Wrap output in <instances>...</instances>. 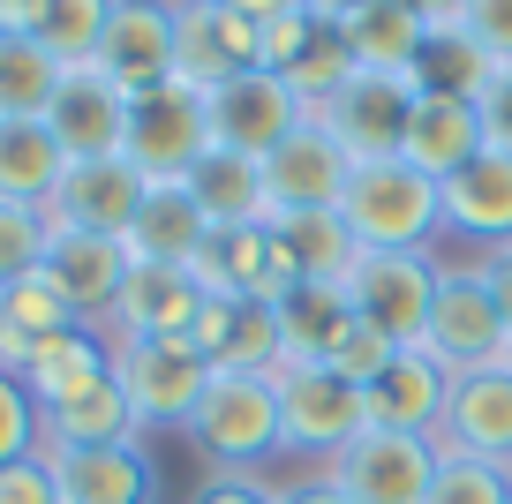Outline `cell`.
Listing matches in <instances>:
<instances>
[{
	"label": "cell",
	"mask_w": 512,
	"mask_h": 504,
	"mask_svg": "<svg viewBox=\"0 0 512 504\" xmlns=\"http://www.w3.org/2000/svg\"><path fill=\"white\" fill-rule=\"evenodd\" d=\"M46 234H53L46 211L0 204V294H8V286H23L38 264H46Z\"/></svg>",
	"instance_id": "38"
},
{
	"label": "cell",
	"mask_w": 512,
	"mask_h": 504,
	"mask_svg": "<svg viewBox=\"0 0 512 504\" xmlns=\"http://www.w3.org/2000/svg\"><path fill=\"white\" fill-rule=\"evenodd\" d=\"M204 113H211V143H219V151L256 158V166H264V158H272L279 143L309 121V106L294 98V83L272 76V68H249V76L204 91Z\"/></svg>",
	"instance_id": "9"
},
{
	"label": "cell",
	"mask_w": 512,
	"mask_h": 504,
	"mask_svg": "<svg viewBox=\"0 0 512 504\" xmlns=\"http://www.w3.org/2000/svg\"><path fill=\"white\" fill-rule=\"evenodd\" d=\"M128 271H136V256H128V241H106V234H76V226H53L46 234V264H38V279L53 286V294L76 309V324L106 331L113 301H121Z\"/></svg>",
	"instance_id": "11"
},
{
	"label": "cell",
	"mask_w": 512,
	"mask_h": 504,
	"mask_svg": "<svg viewBox=\"0 0 512 504\" xmlns=\"http://www.w3.org/2000/svg\"><path fill=\"white\" fill-rule=\"evenodd\" d=\"M68 68L31 31H0V121H46Z\"/></svg>",
	"instance_id": "30"
},
{
	"label": "cell",
	"mask_w": 512,
	"mask_h": 504,
	"mask_svg": "<svg viewBox=\"0 0 512 504\" xmlns=\"http://www.w3.org/2000/svg\"><path fill=\"white\" fill-rule=\"evenodd\" d=\"M445 399H452V377L422 347H400L362 384L369 429H400V437H430V444H437V429H445Z\"/></svg>",
	"instance_id": "16"
},
{
	"label": "cell",
	"mask_w": 512,
	"mask_h": 504,
	"mask_svg": "<svg viewBox=\"0 0 512 504\" xmlns=\"http://www.w3.org/2000/svg\"><path fill=\"white\" fill-rule=\"evenodd\" d=\"M339 226L354 234L362 256H437L445 241V189L415 174L407 158H369L347 174Z\"/></svg>",
	"instance_id": "1"
},
{
	"label": "cell",
	"mask_w": 512,
	"mask_h": 504,
	"mask_svg": "<svg viewBox=\"0 0 512 504\" xmlns=\"http://www.w3.org/2000/svg\"><path fill=\"white\" fill-rule=\"evenodd\" d=\"M437 271H445V256H354L339 294H347L354 324L384 331L392 347H422V324H430V301H437Z\"/></svg>",
	"instance_id": "6"
},
{
	"label": "cell",
	"mask_w": 512,
	"mask_h": 504,
	"mask_svg": "<svg viewBox=\"0 0 512 504\" xmlns=\"http://www.w3.org/2000/svg\"><path fill=\"white\" fill-rule=\"evenodd\" d=\"M347 174L354 158L332 143V128L309 113L302 128H294L287 143H279L272 158H264V196H272L279 219H302V211H339V196H347Z\"/></svg>",
	"instance_id": "12"
},
{
	"label": "cell",
	"mask_w": 512,
	"mask_h": 504,
	"mask_svg": "<svg viewBox=\"0 0 512 504\" xmlns=\"http://www.w3.org/2000/svg\"><path fill=\"white\" fill-rule=\"evenodd\" d=\"M475 113H482V151H505L512 158V68H490Z\"/></svg>",
	"instance_id": "44"
},
{
	"label": "cell",
	"mask_w": 512,
	"mask_h": 504,
	"mask_svg": "<svg viewBox=\"0 0 512 504\" xmlns=\"http://www.w3.org/2000/svg\"><path fill=\"white\" fill-rule=\"evenodd\" d=\"M437 452L460 459H490V467H512V369H467L452 377L445 399V429H437Z\"/></svg>",
	"instance_id": "18"
},
{
	"label": "cell",
	"mask_w": 512,
	"mask_h": 504,
	"mask_svg": "<svg viewBox=\"0 0 512 504\" xmlns=\"http://www.w3.org/2000/svg\"><path fill=\"white\" fill-rule=\"evenodd\" d=\"M106 377H113V339L91 331V324L61 331L53 347H38L31 362H23V392H31L38 407H53V399H68V392H91V384H106Z\"/></svg>",
	"instance_id": "28"
},
{
	"label": "cell",
	"mask_w": 512,
	"mask_h": 504,
	"mask_svg": "<svg viewBox=\"0 0 512 504\" xmlns=\"http://www.w3.org/2000/svg\"><path fill=\"white\" fill-rule=\"evenodd\" d=\"M68 181V151L53 143L46 121H0V204L46 211Z\"/></svg>",
	"instance_id": "26"
},
{
	"label": "cell",
	"mask_w": 512,
	"mask_h": 504,
	"mask_svg": "<svg viewBox=\"0 0 512 504\" xmlns=\"http://www.w3.org/2000/svg\"><path fill=\"white\" fill-rule=\"evenodd\" d=\"M467 271L482 279V294L497 301V316H505V331H512V249H482V256H467Z\"/></svg>",
	"instance_id": "46"
},
{
	"label": "cell",
	"mask_w": 512,
	"mask_h": 504,
	"mask_svg": "<svg viewBox=\"0 0 512 504\" xmlns=\"http://www.w3.org/2000/svg\"><path fill=\"white\" fill-rule=\"evenodd\" d=\"M204 249H211V219L196 211L189 181H151V189H144V211H136V226H128V256H136V264H174V271H189Z\"/></svg>",
	"instance_id": "24"
},
{
	"label": "cell",
	"mask_w": 512,
	"mask_h": 504,
	"mask_svg": "<svg viewBox=\"0 0 512 504\" xmlns=\"http://www.w3.org/2000/svg\"><path fill=\"white\" fill-rule=\"evenodd\" d=\"M400 8H407L430 38H437V31H460V16H467V0H400Z\"/></svg>",
	"instance_id": "48"
},
{
	"label": "cell",
	"mask_w": 512,
	"mask_h": 504,
	"mask_svg": "<svg viewBox=\"0 0 512 504\" xmlns=\"http://www.w3.org/2000/svg\"><path fill=\"white\" fill-rule=\"evenodd\" d=\"M211 369H249V377H279L287 369V331H279V309H234L226 324V347Z\"/></svg>",
	"instance_id": "35"
},
{
	"label": "cell",
	"mask_w": 512,
	"mask_h": 504,
	"mask_svg": "<svg viewBox=\"0 0 512 504\" xmlns=\"http://www.w3.org/2000/svg\"><path fill=\"white\" fill-rule=\"evenodd\" d=\"M482 83H490V61L467 46V31H437V38H430V53H422V68H415V91L482 98Z\"/></svg>",
	"instance_id": "36"
},
{
	"label": "cell",
	"mask_w": 512,
	"mask_h": 504,
	"mask_svg": "<svg viewBox=\"0 0 512 504\" xmlns=\"http://www.w3.org/2000/svg\"><path fill=\"white\" fill-rule=\"evenodd\" d=\"M422 354H430L445 377H467V369H497L512 354V331L497 316V301L482 294V279L467 264L437 271V301H430V324H422Z\"/></svg>",
	"instance_id": "5"
},
{
	"label": "cell",
	"mask_w": 512,
	"mask_h": 504,
	"mask_svg": "<svg viewBox=\"0 0 512 504\" xmlns=\"http://www.w3.org/2000/svg\"><path fill=\"white\" fill-rule=\"evenodd\" d=\"M189 504H279V489L256 482V474H204Z\"/></svg>",
	"instance_id": "45"
},
{
	"label": "cell",
	"mask_w": 512,
	"mask_h": 504,
	"mask_svg": "<svg viewBox=\"0 0 512 504\" xmlns=\"http://www.w3.org/2000/svg\"><path fill=\"white\" fill-rule=\"evenodd\" d=\"M279 241H287L302 286H339V279H347V264L362 256V249H354V234L339 226V211H302V219H279Z\"/></svg>",
	"instance_id": "33"
},
{
	"label": "cell",
	"mask_w": 512,
	"mask_h": 504,
	"mask_svg": "<svg viewBox=\"0 0 512 504\" xmlns=\"http://www.w3.org/2000/svg\"><path fill=\"white\" fill-rule=\"evenodd\" d=\"M279 504H354V497H347V489H339L332 474L317 467V474H302V482H287V489H279Z\"/></svg>",
	"instance_id": "47"
},
{
	"label": "cell",
	"mask_w": 512,
	"mask_h": 504,
	"mask_svg": "<svg viewBox=\"0 0 512 504\" xmlns=\"http://www.w3.org/2000/svg\"><path fill=\"white\" fill-rule=\"evenodd\" d=\"M279 331H287V369L294 362H332V347L354 331V309L339 286H294L279 301Z\"/></svg>",
	"instance_id": "32"
},
{
	"label": "cell",
	"mask_w": 512,
	"mask_h": 504,
	"mask_svg": "<svg viewBox=\"0 0 512 504\" xmlns=\"http://www.w3.org/2000/svg\"><path fill=\"white\" fill-rule=\"evenodd\" d=\"M144 189L151 181L128 166V158H83V166H68L61 196L46 204L53 226H76V234H106V241H128V226H136V211H144Z\"/></svg>",
	"instance_id": "17"
},
{
	"label": "cell",
	"mask_w": 512,
	"mask_h": 504,
	"mask_svg": "<svg viewBox=\"0 0 512 504\" xmlns=\"http://www.w3.org/2000/svg\"><path fill=\"white\" fill-rule=\"evenodd\" d=\"M505 369H512V354H505Z\"/></svg>",
	"instance_id": "52"
},
{
	"label": "cell",
	"mask_w": 512,
	"mask_h": 504,
	"mask_svg": "<svg viewBox=\"0 0 512 504\" xmlns=\"http://www.w3.org/2000/svg\"><path fill=\"white\" fill-rule=\"evenodd\" d=\"M0 504H61V482H53V459L31 452L16 467H0Z\"/></svg>",
	"instance_id": "43"
},
{
	"label": "cell",
	"mask_w": 512,
	"mask_h": 504,
	"mask_svg": "<svg viewBox=\"0 0 512 504\" xmlns=\"http://www.w3.org/2000/svg\"><path fill=\"white\" fill-rule=\"evenodd\" d=\"M460 31L490 68H512V0H467Z\"/></svg>",
	"instance_id": "41"
},
{
	"label": "cell",
	"mask_w": 512,
	"mask_h": 504,
	"mask_svg": "<svg viewBox=\"0 0 512 504\" xmlns=\"http://www.w3.org/2000/svg\"><path fill=\"white\" fill-rule=\"evenodd\" d=\"M400 158L415 166V174H430L437 189H445L460 166H475V158H482V113H475V98L415 91V113H407V143H400Z\"/></svg>",
	"instance_id": "21"
},
{
	"label": "cell",
	"mask_w": 512,
	"mask_h": 504,
	"mask_svg": "<svg viewBox=\"0 0 512 504\" xmlns=\"http://www.w3.org/2000/svg\"><path fill=\"white\" fill-rule=\"evenodd\" d=\"M106 16H113V0H46V8H38V31H31V38L68 68V76H76V68H91V61H98Z\"/></svg>",
	"instance_id": "34"
},
{
	"label": "cell",
	"mask_w": 512,
	"mask_h": 504,
	"mask_svg": "<svg viewBox=\"0 0 512 504\" xmlns=\"http://www.w3.org/2000/svg\"><path fill=\"white\" fill-rule=\"evenodd\" d=\"M189 452L211 474H256L272 452H287L279 429V377H249V369H211L204 407L189 414Z\"/></svg>",
	"instance_id": "2"
},
{
	"label": "cell",
	"mask_w": 512,
	"mask_h": 504,
	"mask_svg": "<svg viewBox=\"0 0 512 504\" xmlns=\"http://www.w3.org/2000/svg\"><path fill=\"white\" fill-rule=\"evenodd\" d=\"M445 234L475 241V256L512 249V158L505 151H482L475 166H460L445 181Z\"/></svg>",
	"instance_id": "23"
},
{
	"label": "cell",
	"mask_w": 512,
	"mask_h": 504,
	"mask_svg": "<svg viewBox=\"0 0 512 504\" xmlns=\"http://www.w3.org/2000/svg\"><path fill=\"white\" fill-rule=\"evenodd\" d=\"M46 128H53V143L68 151V166H83V158H121L128 91H113L98 68H76V76L61 83V98H53Z\"/></svg>",
	"instance_id": "22"
},
{
	"label": "cell",
	"mask_w": 512,
	"mask_h": 504,
	"mask_svg": "<svg viewBox=\"0 0 512 504\" xmlns=\"http://www.w3.org/2000/svg\"><path fill=\"white\" fill-rule=\"evenodd\" d=\"M324 474H332L354 504H430L437 444L430 437H400V429H362L347 452L324 459Z\"/></svg>",
	"instance_id": "10"
},
{
	"label": "cell",
	"mask_w": 512,
	"mask_h": 504,
	"mask_svg": "<svg viewBox=\"0 0 512 504\" xmlns=\"http://www.w3.org/2000/svg\"><path fill=\"white\" fill-rule=\"evenodd\" d=\"M279 429H287V452H309V459L347 452V444L369 429L362 384H347L339 369H324V362L279 369Z\"/></svg>",
	"instance_id": "8"
},
{
	"label": "cell",
	"mask_w": 512,
	"mask_h": 504,
	"mask_svg": "<svg viewBox=\"0 0 512 504\" xmlns=\"http://www.w3.org/2000/svg\"><path fill=\"white\" fill-rule=\"evenodd\" d=\"M38 8L46 0H0V31H38Z\"/></svg>",
	"instance_id": "50"
},
{
	"label": "cell",
	"mask_w": 512,
	"mask_h": 504,
	"mask_svg": "<svg viewBox=\"0 0 512 504\" xmlns=\"http://www.w3.org/2000/svg\"><path fill=\"white\" fill-rule=\"evenodd\" d=\"M249 68H264L249 16H234L219 0H174V76H189L196 91H219Z\"/></svg>",
	"instance_id": "13"
},
{
	"label": "cell",
	"mask_w": 512,
	"mask_h": 504,
	"mask_svg": "<svg viewBox=\"0 0 512 504\" xmlns=\"http://www.w3.org/2000/svg\"><path fill=\"white\" fill-rule=\"evenodd\" d=\"M196 316H204V286L196 271H174V264H136L106 316V339H189Z\"/></svg>",
	"instance_id": "19"
},
{
	"label": "cell",
	"mask_w": 512,
	"mask_h": 504,
	"mask_svg": "<svg viewBox=\"0 0 512 504\" xmlns=\"http://www.w3.org/2000/svg\"><path fill=\"white\" fill-rule=\"evenodd\" d=\"M61 331H76V309H68V301L31 271L23 286H8V294H0V369H8V377H23V362H31L38 347H53Z\"/></svg>",
	"instance_id": "29"
},
{
	"label": "cell",
	"mask_w": 512,
	"mask_h": 504,
	"mask_svg": "<svg viewBox=\"0 0 512 504\" xmlns=\"http://www.w3.org/2000/svg\"><path fill=\"white\" fill-rule=\"evenodd\" d=\"M392 354H400V347H392V339H384V331L354 324L347 339H339V347H332V362H324V369H339V377H347V384H369V377H377L384 362H392Z\"/></svg>",
	"instance_id": "42"
},
{
	"label": "cell",
	"mask_w": 512,
	"mask_h": 504,
	"mask_svg": "<svg viewBox=\"0 0 512 504\" xmlns=\"http://www.w3.org/2000/svg\"><path fill=\"white\" fill-rule=\"evenodd\" d=\"M61 504H159V467H151L144 437L121 444H76V452H46Z\"/></svg>",
	"instance_id": "20"
},
{
	"label": "cell",
	"mask_w": 512,
	"mask_h": 504,
	"mask_svg": "<svg viewBox=\"0 0 512 504\" xmlns=\"http://www.w3.org/2000/svg\"><path fill=\"white\" fill-rule=\"evenodd\" d=\"M38 422H46V452H76V444H121L136 437V414H128L121 384H91V392H68L53 399V407H38Z\"/></svg>",
	"instance_id": "31"
},
{
	"label": "cell",
	"mask_w": 512,
	"mask_h": 504,
	"mask_svg": "<svg viewBox=\"0 0 512 504\" xmlns=\"http://www.w3.org/2000/svg\"><path fill=\"white\" fill-rule=\"evenodd\" d=\"M189 271H196V286H204L211 301H234V309H279V301L302 286L287 241H279V219L272 226H226V234H211V249L196 256Z\"/></svg>",
	"instance_id": "7"
},
{
	"label": "cell",
	"mask_w": 512,
	"mask_h": 504,
	"mask_svg": "<svg viewBox=\"0 0 512 504\" xmlns=\"http://www.w3.org/2000/svg\"><path fill=\"white\" fill-rule=\"evenodd\" d=\"M113 384L136 414V437H159V429L181 437L211 392V354L189 347V339H121L113 347Z\"/></svg>",
	"instance_id": "3"
},
{
	"label": "cell",
	"mask_w": 512,
	"mask_h": 504,
	"mask_svg": "<svg viewBox=\"0 0 512 504\" xmlns=\"http://www.w3.org/2000/svg\"><path fill=\"white\" fill-rule=\"evenodd\" d=\"M204 151H211V113H204V91H196L189 76H166V83L128 98L121 158L144 181H189Z\"/></svg>",
	"instance_id": "4"
},
{
	"label": "cell",
	"mask_w": 512,
	"mask_h": 504,
	"mask_svg": "<svg viewBox=\"0 0 512 504\" xmlns=\"http://www.w3.org/2000/svg\"><path fill=\"white\" fill-rule=\"evenodd\" d=\"M339 38H347L354 68H369V76H415L422 53H430V31L407 16L400 0H369V8H354V16L339 23Z\"/></svg>",
	"instance_id": "27"
},
{
	"label": "cell",
	"mask_w": 512,
	"mask_h": 504,
	"mask_svg": "<svg viewBox=\"0 0 512 504\" xmlns=\"http://www.w3.org/2000/svg\"><path fill=\"white\" fill-rule=\"evenodd\" d=\"M317 31H324L317 16H302V8H279L272 23H256V53H264V68H272V76H287V68L302 61V46H309Z\"/></svg>",
	"instance_id": "40"
},
{
	"label": "cell",
	"mask_w": 512,
	"mask_h": 504,
	"mask_svg": "<svg viewBox=\"0 0 512 504\" xmlns=\"http://www.w3.org/2000/svg\"><path fill=\"white\" fill-rule=\"evenodd\" d=\"M219 8H234V16H249V23H272L279 8H294V0H219Z\"/></svg>",
	"instance_id": "51"
},
{
	"label": "cell",
	"mask_w": 512,
	"mask_h": 504,
	"mask_svg": "<svg viewBox=\"0 0 512 504\" xmlns=\"http://www.w3.org/2000/svg\"><path fill=\"white\" fill-rule=\"evenodd\" d=\"M430 504H512V467H490V459H460V452H437Z\"/></svg>",
	"instance_id": "37"
},
{
	"label": "cell",
	"mask_w": 512,
	"mask_h": 504,
	"mask_svg": "<svg viewBox=\"0 0 512 504\" xmlns=\"http://www.w3.org/2000/svg\"><path fill=\"white\" fill-rule=\"evenodd\" d=\"M294 8H302V16H317V23H332V31H339V23H347L354 8H369V0H294Z\"/></svg>",
	"instance_id": "49"
},
{
	"label": "cell",
	"mask_w": 512,
	"mask_h": 504,
	"mask_svg": "<svg viewBox=\"0 0 512 504\" xmlns=\"http://www.w3.org/2000/svg\"><path fill=\"white\" fill-rule=\"evenodd\" d=\"M46 452V422H38V399L23 392V377L0 369V467H16V459Z\"/></svg>",
	"instance_id": "39"
},
{
	"label": "cell",
	"mask_w": 512,
	"mask_h": 504,
	"mask_svg": "<svg viewBox=\"0 0 512 504\" xmlns=\"http://www.w3.org/2000/svg\"><path fill=\"white\" fill-rule=\"evenodd\" d=\"M91 68L128 98L151 91V83H166L174 76V0H113Z\"/></svg>",
	"instance_id": "15"
},
{
	"label": "cell",
	"mask_w": 512,
	"mask_h": 504,
	"mask_svg": "<svg viewBox=\"0 0 512 504\" xmlns=\"http://www.w3.org/2000/svg\"><path fill=\"white\" fill-rule=\"evenodd\" d=\"M407 113H415V76H369L362 68L317 121L332 128V143L354 158V166H369V158H400Z\"/></svg>",
	"instance_id": "14"
},
{
	"label": "cell",
	"mask_w": 512,
	"mask_h": 504,
	"mask_svg": "<svg viewBox=\"0 0 512 504\" xmlns=\"http://www.w3.org/2000/svg\"><path fill=\"white\" fill-rule=\"evenodd\" d=\"M189 196H196V211L211 219V234H226V226H272L279 219L272 196H264V166L241 158V151H219V143L196 158Z\"/></svg>",
	"instance_id": "25"
}]
</instances>
